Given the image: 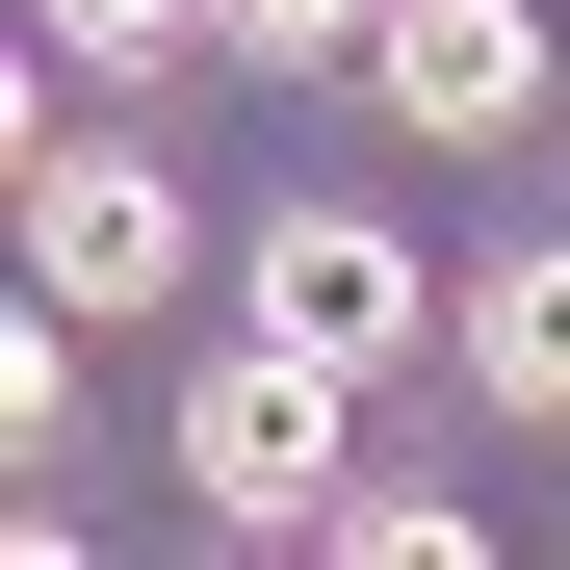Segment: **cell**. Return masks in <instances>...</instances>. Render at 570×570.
<instances>
[{
  "instance_id": "6da1fadb",
  "label": "cell",
  "mask_w": 570,
  "mask_h": 570,
  "mask_svg": "<svg viewBox=\"0 0 570 570\" xmlns=\"http://www.w3.org/2000/svg\"><path fill=\"white\" fill-rule=\"evenodd\" d=\"M337 390H363V363H312V337H234L208 390H181V493H208L234 544H285V519L337 544Z\"/></svg>"
},
{
  "instance_id": "7a4b0ae2",
  "label": "cell",
  "mask_w": 570,
  "mask_h": 570,
  "mask_svg": "<svg viewBox=\"0 0 570 570\" xmlns=\"http://www.w3.org/2000/svg\"><path fill=\"white\" fill-rule=\"evenodd\" d=\"M259 337H312V363H415V337H466V285H441L390 208H259Z\"/></svg>"
},
{
  "instance_id": "3957f363",
  "label": "cell",
  "mask_w": 570,
  "mask_h": 570,
  "mask_svg": "<svg viewBox=\"0 0 570 570\" xmlns=\"http://www.w3.org/2000/svg\"><path fill=\"white\" fill-rule=\"evenodd\" d=\"M363 105L441 130V156H493L544 105V0H390V27H363Z\"/></svg>"
},
{
  "instance_id": "277c9868",
  "label": "cell",
  "mask_w": 570,
  "mask_h": 570,
  "mask_svg": "<svg viewBox=\"0 0 570 570\" xmlns=\"http://www.w3.org/2000/svg\"><path fill=\"white\" fill-rule=\"evenodd\" d=\"M27 285H52V312H156V285H181V181L156 156H52L27 181Z\"/></svg>"
},
{
  "instance_id": "5b68a950",
  "label": "cell",
  "mask_w": 570,
  "mask_h": 570,
  "mask_svg": "<svg viewBox=\"0 0 570 570\" xmlns=\"http://www.w3.org/2000/svg\"><path fill=\"white\" fill-rule=\"evenodd\" d=\"M466 390H493V415H570V234L466 259Z\"/></svg>"
},
{
  "instance_id": "8992f818",
  "label": "cell",
  "mask_w": 570,
  "mask_h": 570,
  "mask_svg": "<svg viewBox=\"0 0 570 570\" xmlns=\"http://www.w3.org/2000/svg\"><path fill=\"white\" fill-rule=\"evenodd\" d=\"M363 27H390V0H208V52H285V78H312V52L363 78Z\"/></svg>"
},
{
  "instance_id": "52a82bcc",
  "label": "cell",
  "mask_w": 570,
  "mask_h": 570,
  "mask_svg": "<svg viewBox=\"0 0 570 570\" xmlns=\"http://www.w3.org/2000/svg\"><path fill=\"white\" fill-rule=\"evenodd\" d=\"M52 52H208V0H52Z\"/></svg>"
}]
</instances>
